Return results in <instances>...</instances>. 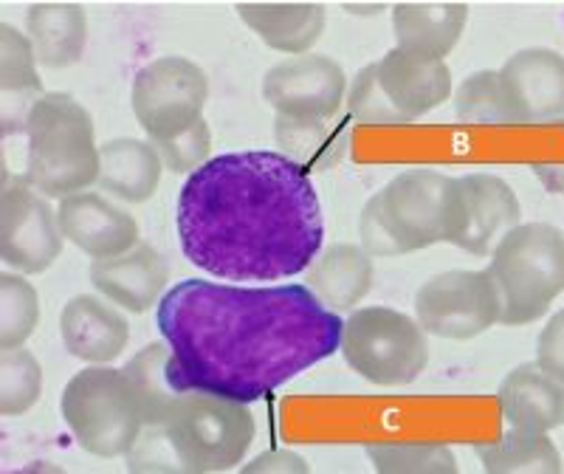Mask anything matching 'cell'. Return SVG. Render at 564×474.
I'll return each instance as SVG.
<instances>
[{
    "label": "cell",
    "instance_id": "1",
    "mask_svg": "<svg viewBox=\"0 0 564 474\" xmlns=\"http://www.w3.org/2000/svg\"><path fill=\"white\" fill-rule=\"evenodd\" d=\"M155 320L189 387L240 405L334 356L345 327L296 282L246 289L184 280L164 294Z\"/></svg>",
    "mask_w": 564,
    "mask_h": 474
},
{
    "label": "cell",
    "instance_id": "2",
    "mask_svg": "<svg viewBox=\"0 0 564 474\" xmlns=\"http://www.w3.org/2000/svg\"><path fill=\"white\" fill-rule=\"evenodd\" d=\"M175 226L189 263L235 282L302 274L325 240L311 175L274 150L206 161L181 186Z\"/></svg>",
    "mask_w": 564,
    "mask_h": 474
},
{
    "label": "cell",
    "instance_id": "3",
    "mask_svg": "<svg viewBox=\"0 0 564 474\" xmlns=\"http://www.w3.org/2000/svg\"><path fill=\"white\" fill-rule=\"evenodd\" d=\"M254 441L249 405L189 390L159 427H144L128 455L130 474H212L235 468Z\"/></svg>",
    "mask_w": 564,
    "mask_h": 474
},
{
    "label": "cell",
    "instance_id": "4",
    "mask_svg": "<svg viewBox=\"0 0 564 474\" xmlns=\"http://www.w3.org/2000/svg\"><path fill=\"white\" fill-rule=\"evenodd\" d=\"M460 209V179L437 170H406L361 206V249L370 257H392L452 244Z\"/></svg>",
    "mask_w": 564,
    "mask_h": 474
},
{
    "label": "cell",
    "instance_id": "5",
    "mask_svg": "<svg viewBox=\"0 0 564 474\" xmlns=\"http://www.w3.org/2000/svg\"><path fill=\"white\" fill-rule=\"evenodd\" d=\"M23 133L26 184L45 198H70L99 181V144L88 108L70 94H45L29 110Z\"/></svg>",
    "mask_w": 564,
    "mask_h": 474
},
{
    "label": "cell",
    "instance_id": "6",
    "mask_svg": "<svg viewBox=\"0 0 564 474\" xmlns=\"http://www.w3.org/2000/svg\"><path fill=\"white\" fill-rule=\"evenodd\" d=\"M486 271L502 297L500 325H531L564 291V235L551 224H520L494 246Z\"/></svg>",
    "mask_w": 564,
    "mask_h": 474
},
{
    "label": "cell",
    "instance_id": "7",
    "mask_svg": "<svg viewBox=\"0 0 564 474\" xmlns=\"http://www.w3.org/2000/svg\"><path fill=\"white\" fill-rule=\"evenodd\" d=\"M59 410L79 446L105 461L130 455L144 432V416L128 376L108 365L70 376Z\"/></svg>",
    "mask_w": 564,
    "mask_h": 474
},
{
    "label": "cell",
    "instance_id": "8",
    "mask_svg": "<svg viewBox=\"0 0 564 474\" xmlns=\"http://www.w3.org/2000/svg\"><path fill=\"white\" fill-rule=\"evenodd\" d=\"M339 351L350 370L379 387L412 385L430 365L426 331L417 320L381 305L347 316Z\"/></svg>",
    "mask_w": 564,
    "mask_h": 474
},
{
    "label": "cell",
    "instance_id": "9",
    "mask_svg": "<svg viewBox=\"0 0 564 474\" xmlns=\"http://www.w3.org/2000/svg\"><path fill=\"white\" fill-rule=\"evenodd\" d=\"M209 79L198 63L186 57H159L135 74L133 105L135 122L153 144L193 130L204 119Z\"/></svg>",
    "mask_w": 564,
    "mask_h": 474
},
{
    "label": "cell",
    "instance_id": "10",
    "mask_svg": "<svg viewBox=\"0 0 564 474\" xmlns=\"http://www.w3.org/2000/svg\"><path fill=\"white\" fill-rule=\"evenodd\" d=\"M415 320L441 340H475L502 320L500 289L488 271H443L417 289Z\"/></svg>",
    "mask_w": 564,
    "mask_h": 474
},
{
    "label": "cell",
    "instance_id": "11",
    "mask_svg": "<svg viewBox=\"0 0 564 474\" xmlns=\"http://www.w3.org/2000/svg\"><path fill=\"white\" fill-rule=\"evenodd\" d=\"M63 229L52 204L26 179H9L0 195V260L20 274H40L63 251Z\"/></svg>",
    "mask_w": 564,
    "mask_h": 474
},
{
    "label": "cell",
    "instance_id": "12",
    "mask_svg": "<svg viewBox=\"0 0 564 474\" xmlns=\"http://www.w3.org/2000/svg\"><path fill=\"white\" fill-rule=\"evenodd\" d=\"M263 97L276 116L330 119L347 103V77L336 60L302 54L271 65L263 77Z\"/></svg>",
    "mask_w": 564,
    "mask_h": 474
},
{
    "label": "cell",
    "instance_id": "13",
    "mask_svg": "<svg viewBox=\"0 0 564 474\" xmlns=\"http://www.w3.org/2000/svg\"><path fill=\"white\" fill-rule=\"evenodd\" d=\"M506 99L517 125L564 119V57L545 45L520 49L500 68Z\"/></svg>",
    "mask_w": 564,
    "mask_h": 474
},
{
    "label": "cell",
    "instance_id": "14",
    "mask_svg": "<svg viewBox=\"0 0 564 474\" xmlns=\"http://www.w3.org/2000/svg\"><path fill=\"white\" fill-rule=\"evenodd\" d=\"M460 226L452 246L471 257L491 255L494 246L520 226L522 206L517 193L491 173H475L460 179Z\"/></svg>",
    "mask_w": 564,
    "mask_h": 474
},
{
    "label": "cell",
    "instance_id": "15",
    "mask_svg": "<svg viewBox=\"0 0 564 474\" xmlns=\"http://www.w3.org/2000/svg\"><path fill=\"white\" fill-rule=\"evenodd\" d=\"M57 218L65 240L90 260L122 257L139 246V224L133 215L99 193H79L59 201Z\"/></svg>",
    "mask_w": 564,
    "mask_h": 474
},
{
    "label": "cell",
    "instance_id": "16",
    "mask_svg": "<svg viewBox=\"0 0 564 474\" xmlns=\"http://www.w3.org/2000/svg\"><path fill=\"white\" fill-rule=\"evenodd\" d=\"M376 68L384 97L404 125L415 122L452 97V71L446 60L421 57L395 45L376 63Z\"/></svg>",
    "mask_w": 564,
    "mask_h": 474
},
{
    "label": "cell",
    "instance_id": "17",
    "mask_svg": "<svg viewBox=\"0 0 564 474\" xmlns=\"http://www.w3.org/2000/svg\"><path fill=\"white\" fill-rule=\"evenodd\" d=\"M88 274L105 300L130 314H144L155 300H164L170 263L155 246L139 244L122 257L94 260Z\"/></svg>",
    "mask_w": 564,
    "mask_h": 474
},
{
    "label": "cell",
    "instance_id": "18",
    "mask_svg": "<svg viewBox=\"0 0 564 474\" xmlns=\"http://www.w3.org/2000/svg\"><path fill=\"white\" fill-rule=\"evenodd\" d=\"M59 336L70 356L97 367L122 356L130 340V325L122 311H116L105 300L79 294L65 302L59 314Z\"/></svg>",
    "mask_w": 564,
    "mask_h": 474
},
{
    "label": "cell",
    "instance_id": "19",
    "mask_svg": "<svg viewBox=\"0 0 564 474\" xmlns=\"http://www.w3.org/2000/svg\"><path fill=\"white\" fill-rule=\"evenodd\" d=\"M497 405L511 430L547 435L564 423V385L547 376L536 362L520 365L502 378Z\"/></svg>",
    "mask_w": 564,
    "mask_h": 474
},
{
    "label": "cell",
    "instance_id": "20",
    "mask_svg": "<svg viewBox=\"0 0 564 474\" xmlns=\"http://www.w3.org/2000/svg\"><path fill=\"white\" fill-rule=\"evenodd\" d=\"M161 161L153 141L141 139H110L99 148V181L102 193L124 201V204H144L159 190Z\"/></svg>",
    "mask_w": 564,
    "mask_h": 474
},
{
    "label": "cell",
    "instance_id": "21",
    "mask_svg": "<svg viewBox=\"0 0 564 474\" xmlns=\"http://www.w3.org/2000/svg\"><path fill=\"white\" fill-rule=\"evenodd\" d=\"M372 257L361 246L336 244L319 251L311 269L305 271V286L319 297L330 311H350L372 289Z\"/></svg>",
    "mask_w": 564,
    "mask_h": 474
},
{
    "label": "cell",
    "instance_id": "22",
    "mask_svg": "<svg viewBox=\"0 0 564 474\" xmlns=\"http://www.w3.org/2000/svg\"><path fill=\"white\" fill-rule=\"evenodd\" d=\"M350 122L345 116L330 119H294L276 116L274 139L280 153L300 164L305 173H322L336 168L350 153Z\"/></svg>",
    "mask_w": 564,
    "mask_h": 474
},
{
    "label": "cell",
    "instance_id": "23",
    "mask_svg": "<svg viewBox=\"0 0 564 474\" xmlns=\"http://www.w3.org/2000/svg\"><path fill=\"white\" fill-rule=\"evenodd\" d=\"M124 376H128L130 387L135 392V401H139L141 416H144V427L164 423L175 401L184 392L195 390L181 373L167 342H159V345H150L135 353L128 367H124Z\"/></svg>",
    "mask_w": 564,
    "mask_h": 474
},
{
    "label": "cell",
    "instance_id": "24",
    "mask_svg": "<svg viewBox=\"0 0 564 474\" xmlns=\"http://www.w3.org/2000/svg\"><path fill=\"white\" fill-rule=\"evenodd\" d=\"M26 37L45 68H68L83 60L88 14L77 3H37L26 9Z\"/></svg>",
    "mask_w": 564,
    "mask_h": 474
},
{
    "label": "cell",
    "instance_id": "25",
    "mask_svg": "<svg viewBox=\"0 0 564 474\" xmlns=\"http://www.w3.org/2000/svg\"><path fill=\"white\" fill-rule=\"evenodd\" d=\"M468 7L457 3H417V7H395L392 9V34H395L398 49L415 52L421 57L446 60V54L455 52L457 40L466 29Z\"/></svg>",
    "mask_w": 564,
    "mask_h": 474
},
{
    "label": "cell",
    "instance_id": "26",
    "mask_svg": "<svg viewBox=\"0 0 564 474\" xmlns=\"http://www.w3.org/2000/svg\"><path fill=\"white\" fill-rule=\"evenodd\" d=\"M32 40L14 26H0V88H3V130H23L29 110L45 97L40 74L34 71Z\"/></svg>",
    "mask_w": 564,
    "mask_h": 474
},
{
    "label": "cell",
    "instance_id": "27",
    "mask_svg": "<svg viewBox=\"0 0 564 474\" xmlns=\"http://www.w3.org/2000/svg\"><path fill=\"white\" fill-rule=\"evenodd\" d=\"M246 26L274 52H289L302 57L311 54L316 40L325 32L327 12L319 3L305 7H238Z\"/></svg>",
    "mask_w": 564,
    "mask_h": 474
},
{
    "label": "cell",
    "instance_id": "28",
    "mask_svg": "<svg viewBox=\"0 0 564 474\" xmlns=\"http://www.w3.org/2000/svg\"><path fill=\"white\" fill-rule=\"evenodd\" d=\"M475 452L486 474H562V455L545 432H502Z\"/></svg>",
    "mask_w": 564,
    "mask_h": 474
},
{
    "label": "cell",
    "instance_id": "29",
    "mask_svg": "<svg viewBox=\"0 0 564 474\" xmlns=\"http://www.w3.org/2000/svg\"><path fill=\"white\" fill-rule=\"evenodd\" d=\"M376 474H460L446 443H370Z\"/></svg>",
    "mask_w": 564,
    "mask_h": 474
},
{
    "label": "cell",
    "instance_id": "30",
    "mask_svg": "<svg viewBox=\"0 0 564 474\" xmlns=\"http://www.w3.org/2000/svg\"><path fill=\"white\" fill-rule=\"evenodd\" d=\"M40 297L26 277L0 274V347L14 351L37 331Z\"/></svg>",
    "mask_w": 564,
    "mask_h": 474
},
{
    "label": "cell",
    "instance_id": "31",
    "mask_svg": "<svg viewBox=\"0 0 564 474\" xmlns=\"http://www.w3.org/2000/svg\"><path fill=\"white\" fill-rule=\"evenodd\" d=\"M455 116L466 125H517L500 71H475L455 94Z\"/></svg>",
    "mask_w": 564,
    "mask_h": 474
},
{
    "label": "cell",
    "instance_id": "32",
    "mask_svg": "<svg viewBox=\"0 0 564 474\" xmlns=\"http://www.w3.org/2000/svg\"><path fill=\"white\" fill-rule=\"evenodd\" d=\"M43 370L26 347L3 351L0 359V412L7 418L23 416L40 401Z\"/></svg>",
    "mask_w": 564,
    "mask_h": 474
},
{
    "label": "cell",
    "instance_id": "33",
    "mask_svg": "<svg viewBox=\"0 0 564 474\" xmlns=\"http://www.w3.org/2000/svg\"><path fill=\"white\" fill-rule=\"evenodd\" d=\"M347 116L356 125H376V128H381V125H404V119L395 114V108L381 90L376 63L365 65L352 77L350 90H347Z\"/></svg>",
    "mask_w": 564,
    "mask_h": 474
},
{
    "label": "cell",
    "instance_id": "34",
    "mask_svg": "<svg viewBox=\"0 0 564 474\" xmlns=\"http://www.w3.org/2000/svg\"><path fill=\"white\" fill-rule=\"evenodd\" d=\"M159 150L161 161H164V168L170 173H178V175H189L195 170H200L209 161V150H212V130L206 119H200L193 130H186V133L175 136L170 141H159L153 144Z\"/></svg>",
    "mask_w": 564,
    "mask_h": 474
},
{
    "label": "cell",
    "instance_id": "35",
    "mask_svg": "<svg viewBox=\"0 0 564 474\" xmlns=\"http://www.w3.org/2000/svg\"><path fill=\"white\" fill-rule=\"evenodd\" d=\"M536 365L564 385V308L547 320L536 342Z\"/></svg>",
    "mask_w": 564,
    "mask_h": 474
},
{
    "label": "cell",
    "instance_id": "36",
    "mask_svg": "<svg viewBox=\"0 0 564 474\" xmlns=\"http://www.w3.org/2000/svg\"><path fill=\"white\" fill-rule=\"evenodd\" d=\"M240 474H311L308 461L289 449H274L265 455L254 457Z\"/></svg>",
    "mask_w": 564,
    "mask_h": 474
},
{
    "label": "cell",
    "instance_id": "37",
    "mask_svg": "<svg viewBox=\"0 0 564 474\" xmlns=\"http://www.w3.org/2000/svg\"><path fill=\"white\" fill-rule=\"evenodd\" d=\"M533 173H536L539 181L545 184L547 193L564 195V161H536V164H533Z\"/></svg>",
    "mask_w": 564,
    "mask_h": 474
},
{
    "label": "cell",
    "instance_id": "38",
    "mask_svg": "<svg viewBox=\"0 0 564 474\" xmlns=\"http://www.w3.org/2000/svg\"><path fill=\"white\" fill-rule=\"evenodd\" d=\"M12 474H68V472H65L63 466H57V463L34 461V463H29V466L18 468V472H12Z\"/></svg>",
    "mask_w": 564,
    "mask_h": 474
}]
</instances>
